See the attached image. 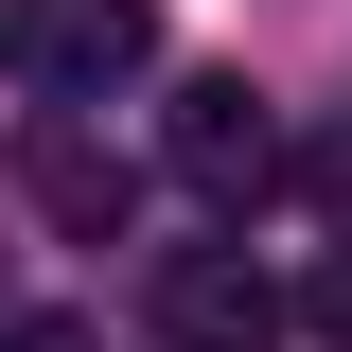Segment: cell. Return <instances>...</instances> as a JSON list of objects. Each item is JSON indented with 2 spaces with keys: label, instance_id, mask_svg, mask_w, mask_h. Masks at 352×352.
Segmentation results:
<instances>
[{
  "label": "cell",
  "instance_id": "1",
  "mask_svg": "<svg viewBox=\"0 0 352 352\" xmlns=\"http://www.w3.org/2000/svg\"><path fill=\"white\" fill-rule=\"evenodd\" d=\"M0 53L53 88V106H106V88L159 71V0H18L0 18Z\"/></svg>",
  "mask_w": 352,
  "mask_h": 352
},
{
  "label": "cell",
  "instance_id": "2",
  "mask_svg": "<svg viewBox=\"0 0 352 352\" xmlns=\"http://www.w3.org/2000/svg\"><path fill=\"white\" fill-rule=\"evenodd\" d=\"M159 159H176V194H212V212L282 194V124H264L247 71H194V88H176V106H159Z\"/></svg>",
  "mask_w": 352,
  "mask_h": 352
},
{
  "label": "cell",
  "instance_id": "3",
  "mask_svg": "<svg viewBox=\"0 0 352 352\" xmlns=\"http://www.w3.org/2000/svg\"><path fill=\"white\" fill-rule=\"evenodd\" d=\"M18 194H36L71 247H124V212H141V176H124V141H88L71 106H36L18 124Z\"/></svg>",
  "mask_w": 352,
  "mask_h": 352
},
{
  "label": "cell",
  "instance_id": "4",
  "mask_svg": "<svg viewBox=\"0 0 352 352\" xmlns=\"http://www.w3.org/2000/svg\"><path fill=\"white\" fill-rule=\"evenodd\" d=\"M159 335L176 352H264L282 335V282H264L247 247H159Z\"/></svg>",
  "mask_w": 352,
  "mask_h": 352
},
{
  "label": "cell",
  "instance_id": "5",
  "mask_svg": "<svg viewBox=\"0 0 352 352\" xmlns=\"http://www.w3.org/2000/svg\"><path fill=\"white\" fill-rule=\"evenodd\" d=\"M0 352H106V335H88V317H18Z\"/></svg>",
  "mask_w": 352,
  "mask_h": 352
},
{
  "label": "cell",
  "instance_id": "6",
  "mask_svg": "<svg viewBox=\"0 0 352 352\" xmlns=\"http://www.w3.org/2000/svg\"><path fill=\"white\" fill-rule=\"evenodd\" d=\"M317 335H335V352H352V264H317Z\"/></svg>",
  "mask_w": 352,
  "mask_h": 352
}]
</instances>
